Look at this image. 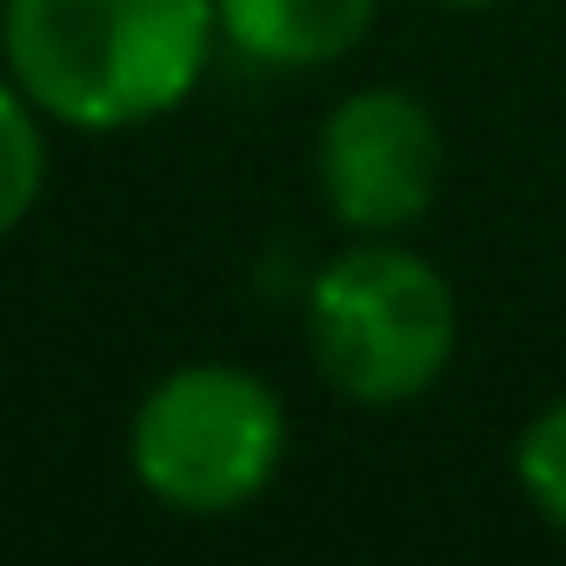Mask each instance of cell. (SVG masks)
Here are the masks:
<instances>
[{
	"label": "cell",
	"mask_w": 566,
	"mask_h": 566,
	"mask_svg": "<svg viewBox=\"0 0 566 566\" xmlns=\"http://www.w3.org/2000/svg\"><path fill=\"white\" fill-rule=\"evenodd\" d=\"M220 41L213 0H0V61L21 94L81 134L174 114Z\"/></svg>",
	"instance_id": "6da1fadb"
},
{
	"label": "cell",
	"mask_w": 566,
	"mask_h": 566,
	"mask_svg": "<svg viewBox=\"0 0 566 566\" xmlns=\"http://www.w3.org/2000/svg\"><path fill=\"white\" fill-rule=\"evenodd\" d=\"M460 340V301L447 273L394 233H360L307 287V347L334 394L354 407L420 400Z\"/></svg>",
	"instance_id": "7a4b0ae2"
},
{
	"label": "cell",
	"mask_w": 566,
	"mask_h": 566,
	"mask_svg": "<svg viewBox=\"0 0 566 566\" xmlns=\"http://www.w3.org/2000/svg\"><path fill=\"white\" fill-rule=\"evenodd\" d=\"M127 460L160 506L220 520L273 486L287 460V407L247 367L193 360L147 387L127 427Z\"/></svg>",
	"instance_id": "3957f363"
},
{
	"label": "cell",
	"mask_w": 566,
	"mask_h": 566,
	"mask_svg": "<svg viewBox=\"0 0 566 566\" xmlns=\"http://www.w3.org/2000/svg\"><path fill=\"white\" fill-rule=\"evenodd\" d=\"M321 193L347 233H407L447 174L440 120L407 87H360L321 120Z\"/></svg>",
	"instance_id": "277c9868"
},
{
	"label": "cell",
	"mask_w": 566,
	"mask_h": 566,
	"mask_svg": "<svg viewBox=\"0 0 566 566\" xmlns=\"http://www.w3.org/2000/svg\"><path fill=\"white\" fill-rule=\"evenodd\" d=\"M374 8L380 0H213V21L240 61L301 74L347 61L367 41Z\"/></svg>",
	"instance_id": "5b68a950"
},
{
	"label": "cell",
	"mask_w": 566,
	"mask_h": 566,
	"mask_svg": "<svg viewBox=\"0 0 566 566\" xmlns=\"http://www.w3.org/2000/svg\"><path fill=\"white\" fill-rule=\"evenodd\" d=\"M41 107L21 94L14 74H0V240H8L34 200H41V180H48V134H41Z\"/></svg>",
	"instance_id": "8992f818"
},
{
	"label": "cell",
	"mask_w": 566,
	"mask_h": 566,
	"mask_svg": "<svg viewBox=\"0 0 566 566\" xmlns=\"http://www.w3.org/2000/svg\"><path fill=\"white\" fill-rule=\"evenodd\" d=\"M513 473H520L526 500H533L559 533H566V394L526 420L520 453H513Z\"/></svg>",
	"instance_id": "52a82bcc"
},
{
	"label": "cell",
	"mask_w": 566,
	"mask_h": 566,
	"mask_svg": "<svg viewBox=\"0 0 566 566\" xmlns=\"http://www.w3.org/2000/svg\"><path fill=\"white\" fill-rule=\"evenodd\" d=\"M447 8H500V0H447Z\"/></svg>",
	"instance_id": "ba28073f"
}]
</instances>
